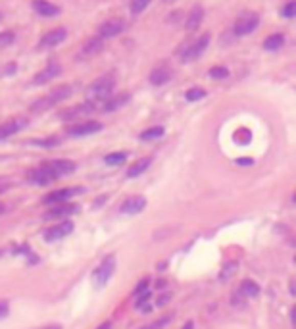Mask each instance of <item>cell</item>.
<instances>
[{
	"instance_id": "1",
	"label": "cell",
	"mask_w": 296,
	"mask_h": 329,
	"mask_svg": "<svg viewBox=\"0 0 296 329\" xmlns=\"http://www.w3.org/2000/svg\"><path fill=\"white\" fill-rule=\"evenodd\" d=\"M113 89H116V77L112 73L102 75L96 81H93L87 89V98L90 104H98V102H106L110 97H113Z\"/></svg>"
},
{
	"instance_id": "2",
	"label": "cell",
	"mask_w": 296,
	"mask_h": 329,
	"mask_svg": "<svg viewBox=\"0 0 296 329\" xmlns=\"http://www.w3.org/2000/svg\"><path fill=\"white\" fill-rule=\"evenodd\" d=\"M70 95H72V87H70V85H62V87L54 89L52 93H48V95H44V97H40L39 100H35V102L29 106V110H31L33 114L47 112V110L54 108L56 104H60L62 100H65Z\"/></svg>"
},
{
	"instance_id": "3",
	"label": "cell",
	"mask_w": 296,
	"mask_h": 329,
	"mask_svg": "<svg viewBox=\"0 0 296 329\" xmlns=\"http://www.w3.org/2000/svg\"><path fill=\"white\" fill-rule=\"evenodd\" d=\"M113 270H116V256H106L102 262H100V266L95 270V273H93V281H95L96 287H104L106 283H108V279L113 275Z\"/></svg>"
},
{
	"instance_id": "4",
	"label": "cell",
	"mask_w": 296,
	"mask_h": 329,
	"mask_svg": "<svg viewBox=\"0 0 296 329\" xmlns=\"http://www.w3.org/2000/svg\"><path fill=\"white\" fill-rule=\"evenodd\" d=\"M208 45H210V35L208 33H204L202 37H198L194 42H191V45L183 50L181 60L187 62V64H189V62H194V60H198V58L204 54V50L208 49Z\"/></svg>"
},
{
	"instance_id": "5",
	"label": "cell",
	"mask_w": 296,
	"mask_h": 329,
	"mask_svg": "<svg viewBox=\"0 0 296 329\" xmlns=\"http://www.w3.org/2000/svg\"><path fill=\"white\" fill-rule=\"evenodd\" d=\"M258 25H260L258 14H242L235 21V25H233V33L239 35V37H244V35H250V33L254 31Z\"/></svg>"
},
{
	"instance_id": "6",
	"label": "cell",
	"mask_w": 296,
	"mask_h": 329,
	"mask_svg": "<svg viewBox=\"0 0 296 329\" xmlns=\"http://www.w3.org/2000/svg\"><path fill=\"white\" fill-rule=\"evenodd\" d=\"M83 193V189H79V187H67V189H58V191H54V193H48L44 199H42V202L44 204H50V206H54V204H62V202H70V199L72 196H75V194Z\"/></svg>"
},
{
	"instance_id": "7",
	"label": "cell",
	"mask_w": 296,
	"mask_h": 329,
	"mask_svg": "<svg viewBox=\"0 0 296 329\" xmlns=\"http://www.w3.org/2000/svg\"><path fill=\"white\" fill-rule=\"evenodd\" d=\"M42 166L56 177V179H60V177L64 176H70V173L75 171V164H73L72 160H48L44 162Z\"/></svg>"
},
{
	"instance_id": "8",
	"label": "cell",
	"mask_w": 296,
	"mask_h": 329,
	"mask_svg": "<svg viewBox=\"0 0 296 329\" xmlns=\"http://www.w3.org/2000/svg\"><path fill=\"white\" fill-rule=\"evenodd\" d=\"M72 231H73V224L65 220V222H62V224L48 227L47 231H44V241H48V243L60 241V239H65Z\"/></svg>"
},
{
	"instance_id": "9",
	"label": "cell",
	"mask_w": 296,
	"mask_h": 329,
	"mask_svg": "<svg viewBox=\"0 0 296 329\" xmlns=\"http://www.w3.org/2000/svg\"><path fill=\"white\" fill-rule=\"evenodd\" d=\"M79 210V206H75L72 202H62V204H54L52 208L44 214V220H60V217H67L75 214Z\"/></svg>"
},
{
	"instance_id": "10",
	"label": "cell",
	"mask_w": 296,
	"mask_h": 329,
	"mask_svg": "<svg viewBox=\"0 0 296 329\" xmlns=\"http://www.w3.org/2000/svg\"><path fill=\"white\" fill-rule=\"evenodd\" d=\"M123 29H125V24H123L121 19H108V21H104V24L100 25V29H98V37H100V39L118 37Z\"/></svg>"
},
{
	"instance_id": "11",
	"label": "cell",
	"mask_w": 296,
	"mask_h": 329,
	"mask_svg": "<svg viewBox=\"0 0 296 329\" xmlns=\"http://www.w3.org/2000/svg\"><path fill=\"white\" fill-rule=\"evenodd\" d=\"M100 129H102V123H98V121H83V123H75L73 127L67 129V133L72 137H85L98 133Z\"/></svg>"
},
{
	"instance_id": "12",
	"label": "cell",
	"mask_w": 296,
	"mask_h": 329,
	"mask_svg": "<svg viewBox=\"0 0 296 329\" xmlns=\"http://www.w3.org/2000/svg\"><path fill=\"white\" fill-rule=\"evenodd\" d=\"M146 208V199L144 196H129L127 201H123L121 204V214H127V216H135L141 214Z\"/></svg>"
},
{
	"instance_id": "13",
	"label": "cell",
	"mask_w": 296,
	"mask_h": 329,
	"mask_svg": "<svg viewBox=\"0 0 296 329\" xmlns=\"http://www.w3.org/2000/svg\"><path fill=\"white\" fill-rule=\"evenodd\" d=\"M62 73V68L58 64H50V65H47L44 70H40L35 77H33V85H47V83H50V81L54 79V77H58Z\"/></svg>"
},
{
	"instance_id": "14",
	"label": "cell",
	"mask_w": 296,
	"mask_h": 329,
	"mask_svg": "<svg viewBox=\"0 0 296 329\" xmlns=\"http://www.w3.org/2000/svg\"><path fill=\"white\" fill-rule=\"evenodd\" d=\"M27 181L35 185H48L52 183V181H56V177L52 176L44 166H40L37 169H29L27 171Z\"/></svg>"
},
{
	"instance_id": "15",
	"label": "cell",
	"mask_w": 296,
	"mask_h": 329,
	"mask_svg": "<svg viewBox=\"0 0 296 329\" xmlns=\"http://www.w3.org/2000/svg\"><path fill=\"white\" fill-rule=\"evenodd\" d=\"M65 37H67V31H65L64 27H56V29H52V31H48L42 39H40V47H44V49H52V47H58L60 42H64Z\"/></svg>"
},
{
	"instance_id": "16",
	"label": "cell",
	"mask_w": 296,
	"mask_h": 329,
	"mask_svg": "<svg viewBox=\"0 0 296 329\" xmlns=\"http://www.w3.org/2000/svg\"><path fill=\"white\" fill-rule=\"evenodd\" d=\"M33 10L42 17H54L60 14V8L48 0H33Z\"/></svg>"
},
{
	"instance_id": "17",
	"label": "cell",
	"mask_w": 296,
	"mask_h": 329,
	"mask_svg": "<svg viewBox=\"0 0 296 329\" xmlns=\"http://www.w3.org/2000/svg\"><path fill=\"white\" fill-rule=\"evenodd\" d=\"M202 19H204V8H202V6H194V8L189 12V16H187L185 29H187L189 33H194L198 27H200Z\"/></svg>"
},
{
	"instance_id": "18",
	"label": "cell",
	"mask_w": 296,
	"mask_h": 329,
	"mask_svg": "<svg viewBox=\"0 0 296 329\" xmlns=\"http://www.w3.org/2000/svg\"><path fill=\"white\" fill-rule=\"evenodd\" d=\"M171 79V70H169L168 64H160L158 68H154L152 73H150V83L152 85H164V83H168Z\"/></svg>"
},
{
	"instance_id": "19",
	"label": "cell",
	"mask_w": 296,
	"mask_h": 329,
	"mask_svg": "<svg viewBox=\"0 0 296 329\" xmlns=\"http://www.w3.org/2000/svg\"><path fill=\"white\" fill-rule=\"evenodd\" d=\"M25 125V120H10L6 123H0V141L8 139V137L16 135L19 129Z\"/></svg>"
},
{
	"instance_id": "20",
	"label": "cell",
	"mask_w": 296,
	"mask_h": 329,
	"mask_svg": "<svg viewBox=\"0 0 296 329\" xmlns=\"http://www.w3.org/2000/svg\"><path fill=\"white\" fill-rule=\"evenodd\" d=\"M95 110V104H83V106H73L70 112H64L62 114V118L64 120H79V118H83V116H87V114H90Z\"/></svg>"
},
{
	"instance_id": "21",
	"label": "cell",
	"mask_w": 296,
	"mask_h": 329,
	"mask_svg": "<svg viewBox=\"0 0 296 329\" xmlns=\"http://www.w3.org/2000/svg\"><path fill=\"white\" fill-rule=\"evenodd\" d=\"M129 102V95L127 93H121V95H116V97H110L104 102V112H113V110H120L123 104Z\"/></svg>"
},
{
	"instance_id": "22",
	"label": "cell",
	"mask_w": 296,
	"mask_h": 329,
	"mask_svg": "<svg viewBox=\"0 0 296 329\" xmlns=\"http://www.w3.org/2000/svg\"><path fill=\"white\" fill-rule=\"evenodd\" d=\"M152 164V158H141V160H136L135 164H131L127 169V177H139L141 173H144L148 166Z\"/></svg>"
},
{
	"instance_id": "23",
	"label": "cell",
	"mask_w": 296,
	"mask_h": 329,
	"mask_svg": "<svg viewBox=\"0 0 296 329\" xmlns=\"http://www.w3.org/2000/svg\"><path fill=\"white\" fill-rule=\"evenodd\" d=\"M102 50V39L100 37H93V39H88L85 42V47L81 49V56H93L96 52H100Z\"/></svg>"
},
{
	"instance_id": "24",
	"label": "cell",
	"mask_w": 296,
	"mask_h": 329,
	"mask_svg": "<svg viewBox=\"0 0 296 329\" xmlns=\"http://www.w3.org/2000/svg\"><path fill=\"white\" fill-rule=\"evenodd\" d=\"M240 295H244L246 298H256L260 295V287H258L256 281L244 279L240 283Z\"/></svg>"
},
{
	"instance_id": "25",
	"label": "cell",
	"mask_w": 296,
	"mask_h": 329,
	"mask_svg": "<svg viewBox=\"0 0 296 329\" xmlns=\"http://www.w3.org/2000/svg\"><path fill=\"white\" fill-rule=\"evenodd\" d=\"M285 45V37L281 33H275V35H269L267 39L264 40V49L265 50H279L281 47Z\"/></svg>"
},
{
	"instance_id": "26",
	"label": "cell",
	"mask_w": 296,
	"mask_h": 329,
	"mask_svg": "<svg viewBox=\"0 0 296 329\" xmlns=\"http://www.w3.org/2000/svg\"><path fill=\"white\" fill-rule=\"evenodd\" d=\"M164 135V127H150L144 129L141 133V141H154V139H160Z\"/></svg>"
},
{
	"instance_id": "27",
	"label": "cell",
	"mask_w": 296,
	"mask_h": 329,
	"mask_svg": "<svg viewBox=\"0 0 296 329\" xmlns=\"http://www.w3.org/2000/svg\"><path fill=\"white\" fill-rule=\"evenodd\" d=\"M125 160H127V152H112L104 158V162L108 166H120V164H123Z\"/></svg>"
},
{
	"instance_id": "28",
	"label": "cell",
	"mask_w": 296,
	"mask_h": 329,
	"mask_svg": "<svg viewBox=\"0 0 296 329\" xmlns=\"http://www.w3.org/2000/svg\"><path fill=\"white\" fill-rule=\"evenodd\" d=\"M202 98H206V91H204V89L194 87L187 91V100H189V102H196V100H202Z\"/></svg>"
},
{
	"instance_id": "29",
	"label": "cell",
	"mask_w": 296,
	"mask_h": 329,
	"mask_svg": "<svg viewBox=\"0 0 296 329\" xmlns=\"http://www.w3.org/2000/svg\"><path fill=\"white\" fill-rule=\"evenodd\" d=\"M148 4H150V0H131V14L133 16L143 14L144 10L148 8Z\"/></svg>"
},
{
	"instance_id": "30",
	"label": "cell",
	"mask_w": 296,
	"mask_h": 329,
	"mask_svg": "<svg viewBox=\"0 0 296 329\" xmlns=\"http://www.w3.org/2000/svg\"><path fill=\"white\" fill-rule=\"evenodd\" d=\"M210 77H212V79H227V77H229V70L223 68V65H214V68L210 70Z\"/></svg>"
},
{
	"instance_id": "31",
	"label": "cell",
	"mask_w": 296,
	"mask_h": 329,
	"mask_svg": "<svg viewBox=\"0 0 296 329\" xmlns=\"http://www.w3.org/2000/svg\"><path fill=\"white\" fill-rule=\"evenodd\" d=\"M171 320H173L171 314H168V316H162L160 320L152 321V323H148V325H144V327H141V329H164Z\"/></svg>"
},
{
	"instance_id": "32",
	"label": "cell",
	"mask_w": 296,
	"mask_h": 329,
	"mask_svg": "<svg viewBox=\"0 0 296 329\" xmlns=\"http://www.w3.org/2000/svg\"><path fill=\"white\" fill-rule=\"evenodd\" d=\"M281 16H285L287 19H290V17L296 16V2H294V0H290V2H287V4L283 6V10H281Z\"/></svg>"
},
{
	"instance_id": "33",
	"label": "cell",
	"mask_w": 296,
	"mask_h": 329,
	"mask_svg": "<svg viewBox=\"0 0 296 329\" xmlns=\"http://www.w3.org/2000/svg\"><path fill=\"white\" fill-rule=\"evenodd\" d=\"M14 39H16V35H14V31H4V33H0V49H4V47H10V45L14 42Z\"/></svg>"
},
{
	"instance_id": "34",
	"label": "cell",
	"mask_w": 296,
	"mask_h": 329,
	"mask_svg": "<svg viewBox=\"0 0 296 329\" xmlns=\"http://www.w3.org/2000/svg\"><path fill=\"white\" fill-rule=\"evenodd\" d=\"M10 314V304L6 300H0V320H4Z\"/></svg>"
},
{
	"instance_id": "35",
	"label": "cell",
	"mask_w": 296,
	"mask_h": 329,
	"mask_svg": "<svg viewBox=\"0 0 296 329\" xmlns=\"http://www.w3.org/2000/svg\"><path fill=\"white\" fill-rule=\"evenodd\" d=\"M169 298H171V295L169 293H166V295H162V297H158V300H156V304L158 306H166L169 302Z\"/></svg>"
},
{
	"instance_id": "36",
	"label": "cell",
	"mask_w": 296,
	"mask_h": 329,
	"mask_svg": "<svg viewBox=\"0 0 296 329\" xmlns=\"http://www.w3.org/2000/svg\"><path fill=\"white\" fill-rule=\"evenodd\" d=\"M144 291H148V279H143V281H141L135 293H136V295H141V293H144Z\"/></svg>"
},
{
	"instance_id": "37",
	"label": "cell",
	"mask_w": 296,
	"mask_h": 329,
	"mask_svg": "<svg viewBox=\"0 0 296 329\" xmlns=\"http://www.w3.org/2000/svg\"><path fill=\"white\" fill-rule=\"evenodd\" d=\"M60 141H58L56 137H52V139H47V141H39V145H42V146H54V145H58Z\"/></svg>"
},
{
	"instance_id": "38",
	"label": "cell",
	"mask_w": 296,
	"mask_h": 329,
	"mask_svg": "<svg viewBox=\"0 0 296 329\" xmlns=\"http://www.w3.org/2000/svg\"><path fill=\"white\" fill-rule=\"evenodd\" d=\"M233 268H237V264H233V262H231V264H227V266H225V272L221 273L219 277H221V279H227V275L233 272Z\"/></svg>"
},
{
	"instance_id": "39",
	"label": "cell",
	"mask_w": 296,
	"mask_h": 329,
	"mask_svg": "<svg viewBox=\"0 0 296 329\" xmlns=\"http://www.w3.org/2000/svg\"><path fill=\"white\" fill-rule=\"evenodd\" d=\"M39 329H62V325H60V323H50V325H42V327Z\"/></svg>"
},
{
	"instance_id": "40",
	"label": "cell",
	"mask_w": 296,
	"mask_h": 329,
	"mask_svg": "<svg viewBox=\"0 0 296 329\" xmlns=\"http://www.w3.org/2000/svg\"><path fill=\"white\" fill-rule=\"evenodd\" d=\"M6 189H8V183H6V181H2V179H0V193H4V191H6Z\"/></svg>"
},
{
	"instance_id": "41",
	"label": "cell",
	"mask_w": 296,
	"mask_h": 329,
	"mask_svg": "<svg viewBox=\"0 0 296 329\" xmlns=\"http://www.w3.org/2000/svg\"><path fill=\"white\" fill-rule=\"evenodd\" d=\"M98 329H112V321H104Z\"/></svg>"
},
{
	"instance_id": "42",
	"label": "cell",
	"mask_w": 296,
	"mask_h": 329,
	"mask_svg": "<svg viewBox=\"0 0 296 329\" xmlns=\"http://www.w3.org/2000/svg\"><path fill=\"white\" fill-rule=\"evenodd\" d=\"M192 327H194V323H192V321H187V323H185L181 329H192Z\"/></svg>"
},
{
	"instance_id": "43",
	"label": "cell",
	"mask_w": 296,
	"mask_h": 329,
	"mask_svg": "<svg viewBox=\"0 0 296 329\" xmlns=\"http://www.w3.org/2000/svg\"><path fill=\"white\" fill-rule=\"evenodd\" d=\"M239 164H242V166H248V164H252V160H248V158H244V160H239Z\"/></svg>"
},
{
	"instance_id": "44",
	"label": "cell",
	"mask_w": 296,
	"mask_h": 329,
	"mask_svg": "<svg viewBox=\"0 0 296 329\" xmlns=\"http://www.w3.org/2000/svg\"><path fill=\"white\" fill-rule=\"evenodd\" d=\"M4 212H6V206H4V204H0V214H4Z\"/></svg>"
},
{
	"instance_id": "45",
	"label": "cell",
	"mask_w": 296,
	"mask_h": 329,
	"mask_svg": "<svg viewBox=\"0 0 296 329\" xmlns=\"http://www.w3.org/2000/svg\"><path fill=\"white\" fill-rule=\"evenodd\" d=\"M164 2H166V4H171V2H175V0H164Z\"/></svg>"
},
{
	"instance_id": "46",
	"label": "cell",
	"mask_w": 296,
	"mask_h": 329,
	"mask_svg": "<svg viewBox=\"0 0 296 329\" xmlns=\"http://www.w3.org/2000/svg\"><path fill=\"white\" fill-rule=\"evenodd\" d=\"M2 254H4V250H2V249H0V256H2Z\"/></svg>"
}]
</instances>
